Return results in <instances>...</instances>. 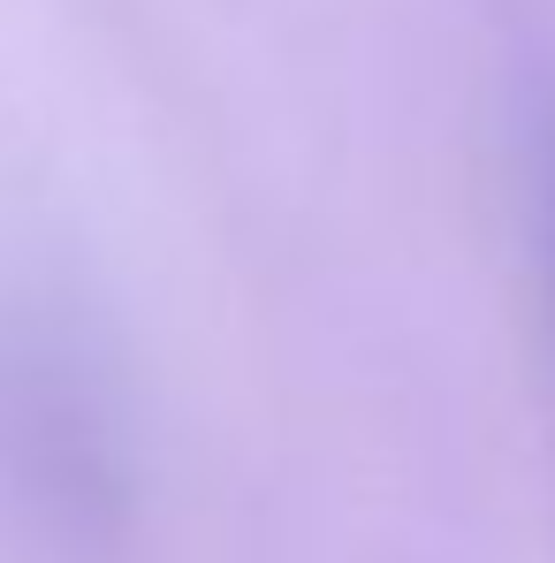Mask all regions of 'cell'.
<instances>
[{
	"label": "cell",
	"instance_id": "6da1fadb",
	"mask_svg": "<svg viewBox=\"0 0 555 563\" xmlns=\"http://www.w3.org/2000/svg\"><path fill=\"white\" fill-rule=\"evenodd\" d=\"M8 411V442H15V457L23 472L62 503V510H77V518H107L114 503H122V465H114V442H107V427H99L92 396L69 380V366L54 358V351H38V343H23L15 351V366H8V396H0Z\"/></svg>",
	"mask_w": 555,
	"mask_h": 563
},
{
	"label": "cell",
	"instance_id": "7a4b0ae2",
	"mask_svg": "<svg viewBox=\"0 0 555 563\" xmlns=\"http://www.w3.org/2000/svg\"><path fill=\"white\" fill-rule=\"evenodd\" d=\"M541 229H548V275H555V130L548 153H541Z\"/></svg>",
	"mask_w": 555,
	"mask_h": 563
}]
</instances>
